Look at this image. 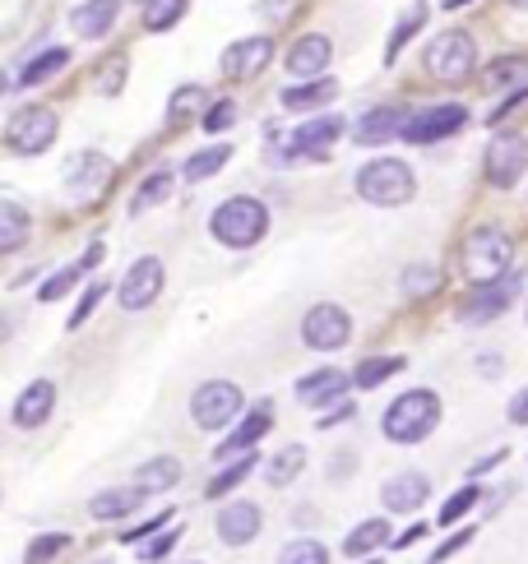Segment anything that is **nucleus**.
<instances>
[{
  "instance_id": "nucleus-11",
  "label": "nucleus",
  "mask_w": 528,
  "mask_h": 564,
  "mask_svg": "<svg viewBox=\"0 0 528 564\" xmlns=\"http://www.w3.org/2000/svg\"><path fill=\"white\" fill-rule=\"evenodd\" d=\"M464 121H469V111L459 107V102L422 107V111H413V121H408V130H404V140H408V144H436V140H446V134H454Z\"/></svg>"
},
{
  "instance_id": "nucleus-5",
  "label": "nucleus",
  "mask_w": 528,
  "mask_h": 564,
  "mask_svg": "<svg viewBox=\"0 0 528 564\" xmlns=\"http://www.w3.org/2000/svg\"><path fill=\"white\" fill-rule=\"evenodd\" d=\"M56 111L52 107H19L10 125H6V148L19 157H33V153H47L56 144Z\"/></svg>"
},
{
  "instance_id": "nucleus-1",
  "label": "nucleus",
  "mask_w": 528,
  "mask_h": 564,
  "mask_svg": "<svg viewBox=\"0 0 528 564\" xmlns=\"http://www.w3.org/2000/svg\"><path fill=\"white\" fill-rule=\"evenodd\" d=\"M440 421V398L431 389H408L385 408V440L394 444H422Z\"/></svg>"
},
{
  "instance_id": "nucleus-12",
  "label": "nucleus",
  "mask_w": 528,
  "mask_h": 564,
  "mask_svg": "<svg viewBox=\"0 0 528 564\" xmlns=\"http://www.w3.org/2000/svg\"><path fill=\"white\" fill-rule=\"evenodd\" d=\"M158 291H163V259L144 255V259L130 264V274L121 278L117 301H121L125 310H144V306L158 301Z\"/></svg>"
},
{
  "instance_id": "nucleus-48",
  "label": "nucleus",
  "mask_w": 528,
  "mask_h": 564,
  "mask_svg": "<svg viewBox=\"0 0 528 564\" xmlns=\"http://www.w3.org/2000/svg\"><path fill=\"white\" fill-rule=\"evenodd\" d=\"M163 528H167V513H158V518H148V523H144V528H130V532H125V541H148L153 532H163Z\"/></svg>"
},
{
  "instance_id": "nucleus-2",
  "label": "nucleus",
  "mask_w": 528,
  "mask_h": 564,
  "mask_svg": "<svg viewBox=\"0 0 528 564\" xmlns=\"http://www.w3.org/2000/svg\"><path fill=\"white\" fill-rule=\"evenodd\" d=\"M209 232H213V241L232 245V251H246V245L264 241V232H270V209L251 195H237V199H228V204H218Z\"/></svg>"
},
{
  "instance_id": "nucleus-3",
  "label": "nucleus",
  "mask_w": 528,
  "mask_h": 564,
  "mask_svg": "<svg viewBox=\"0 0 528 564\" xmlns=\"http://www.w3.org/2000/svg\"><path fill=\"white\" fill-rule=\"evenodd\" d=\"M358 195L366 204H381V209H399L417 195V176L408 163L399 157H376V163H366L358 172Z\"/></svg>"
},
{
  "instance_id": "nucleus-26",
  "label": "nucleus",
  "mask_w": 528,
  "mask_h": 564,
  "mask_svg": "<svg viewBox=\"0 0 528 564\" xmlns=\"http://www.w3.org/2000/svg\"><path fill=\"white\" fill-rule=\"evenodd\" d=\"M385 541H389V523H385V518H366V523H358V528H352L348 532V541H343V551L348 555H371V551H376V546H385Z\"/></svg>"
},
{
  "instance_id": "nucleus-43",
  "label": "nucleus",
  "mask_w": 528,
  "mask_h": 564,
  "mask_svg": "<svg viewBox=\"0 0 528 564\" xmlns=\"http://www.w3.org/2000/svg\"><path fill=\"white\" fill-rule=\"evenodd\" d=\"M121 88H125V56L107 60L102 75H98V93H121Z\"/></svg>"
},
{
  "instance_id": "nucleus-18",
  "label": "nucleus",
  "mask_w": 528,
  "mask_h": 564,
  "mask_svg": "<svg viewBox=\"0 0 528 564\" xmlns=\"http://www.w3.org/2000/svg\"><path fill=\"white\" fill-rule=\"evenodd\" d=\"M408 121L413 117H408L404 107H376V111H366V117L358 121L352 140H358V144H385V140H394V134H404Z\"/></svg>"
},
{
  "instance_id": "nucleus-4",
  "label": "nucleus",
  "mask_w": 528,
  "mask_h": 564,
  "mask_svg": "<svg viewBox=\"0 0 528 564\" xmlns=\"http://www.w3.org/2000/svg\"><path fill=\"white\" fill-rule=\"evenodd\" d=\"M510 255H515V245L501 228H477L464 241V274L473 283H496L510 268Z\"/></svg>"
},
{
  "instance_id": "nucleus-42",
  "label": "nucleus",
  "mask_w": 528,
  "mask_h": 564,
  "mask_svg": "<svg viewBox=\"0 0 528 564\" xmlns=\"http://www.w3.org/2000/svg\"><path fill=\"white\" fill-rule=\"evenodd\" d=\"M422 19H427V10H422V5H417L408 19H399V29H394V37H389V60L399 56V47H404V42H408L417 29H422Z\"/></svg>"
},
{
  "instance_id": "nucleus-31",
  "label": "nucleus",
  "mask_w": 528,
  "mask_h": 564,
  "mask_svg": "<svg viewBox=\"0 0 528 564\" xmlns=\"http://www.w3.org/2000/svg\"><path fill=\"white\" fill-rule=\"evenodd\" d=\"M228 157H232V144H209V148H200L195 157H186V180H205V176H213V172H223Z\"/></svg>"
},
{
  "instance_id": "nucleus-30",
  "label": "nucleus",
  "mask_w": 528,
  "mask_h": 564,
  "mask_svg": "<svg viewBox=\"0 0 528 564\" xmlns=\"http://www.w3.org/2000/svg\"><path fill=\"white\" fill-rule=\"evenodd\" d=\"M301 467H306V449H301V444H288V449H278V454L270 458L264 477H270V486H288Z\"/></svg>"
},
{
  "instance_id": "nucleus-41",
  "label": "nucleus",
  "mask_w": 528,
  "mask_h": 564,
  "mask_svg": "<svg viewBox=\"0 0 528 564\" xmlns=\"http://www.w3.org/2000/svg\"><path fill=\"white\" fill-rule=\"evenodd\" d=\"M200 102H205V88H200V84H190V88H182V93H176V98H172V107H167V121L176 125V121H182V117H190V111H195V107H200Z\"/></svg>"
},
{
  "instance_id": "nucleus-44",
  "label": "nucleus",
  "mask_w": 528,
  "mask_h": 564,
  "mask_svg": "<svg viewBox=\"0 0 528 564\" xmlns=\"http://www.w3.org/2000/svg\"><path fill=\"white\" fill-rule=\"evenodd\" d=\"M399 283H404V291H413V297H427V291L436 287V268H408Z\"/></svg>"
},
{
  "instance_id": "nucleus-55",
  "label": "nucleus",
  "mask_w": 528,
  "mask_h": 564,
  "mask_svg": "<svg viewBox=\"0 0 528 564\" xmlns=\"http://www.w3.org/2000/svg\"><path fill=\"white\" fill-rule=\"evenodd\" d=\"M510 5H528V0H510Z\"/></svg>"
},
{
  "instance_id": "nucleus-9",
  "label": "nucleus",
  "mask_w": 528,
  "mask_h": 564,
  "mask_svg": "<svg viewBox=\"0 0 528 564\" xmlns=\"http://www.w3.org/2000/svg\"><path fill=\"white\" fill-rule=\"evenodd\" d=\"M301 338H306V347H316V352H339V347H348V338H352L348 310L334 306V301H324V306H316V310H306Z\"/></svg>"
},
{
  "instance_id": "nucleus-52",
  "label": "nucleus",
  "mask_w": 528,
  "mask_h": 564,
  "mask_svg": "<svg viewBox=\"0 0 528 564\" xmlns=\"http://www.w3.org/2000/svg\"><path fill=\"white\" fill-rule=\"evenodd\" d=\"M98 264H102V245H88V255H84L79 268H98Z\"/></svg>"
},
{
  "instance_id": "nucleus-7",
  "label": "nucleus",
  "mask_w": 528,
  "mask_h": 564,
  "mask_svg": "<svg viewBox=\"0 0 528 564\" xmlns=\"http://www.w3.org/2000/svg\"><path fill=\"white\" fill-rule=\"evenodd\" d=\"M241 408H246V402H241V389L232 379H209V385H200L190 398V417L200 431H223V425H232L241 417Z\"/></svg>"
},
{
  "instance_id": "nucleus-56",
  "label": "nucleus",
  "mask_w": 528,
  "mask_h": 564,
  "mask_svg": "<svg viewBox=\"0 0 528 564\" xmlns=\"http://www.w3.org/2000/svg\"><path fill=\"white\" fill-rule=\"evenodd\" d=\"M371 564H381V560H371Z\"/></svg>"
},
{
  "instance_id": "nucleus-46",
  "label": "nucleus",
  "mask_w": 528,
  "mask_h": 564,
  "mask_svg": "<svg viewBox=\"0 0 528 564\" xmlns=\"http://www.w3.org/2000/svg\"><path fill=\"white\" fill-rule=\"evenodd\" d=\"M102 291H107L102 283H94V287H88V291H84V301H79V306H75V314H70V329H79V324L88 320V314H94V306L102 301Z\"/></svg>"
},
{
  "instance_id": "nucleus-39",
  "label": "nucleus",
  "mask_w": 528,
  "mask_h": 564,
  "mask_svg": "<svg viewBox=\"0 0 528 564\" xmlns=\"http://www.w3.org/2000/svg\"><path fill=\"white\" fill-rule=\"evenodd\" d=\"M65 546H70V537L65 532H52V537H37L33 546H29V555H24V564H47V560H56Z\"/></svg>"
},
{
  "instance_id": "nucleus-27",
  "label": "nucleus",
  "mask_w": 528,
  "mask_h": 564,
  "mask_svg": "<svg viewBox=\"0 0 528 564\" xmlns=\"http://www.w3.org/2000/svg\"><path fill=\"white\" fill-rule=\"evenodd\" d=\"M29 241V213L14 204V199H6V204H0V251H19V245Z\"/></svg>"
},
{
  "instance_id": "nucleus-25",
  "label": "nucleus",
  "mask_w": 528,
  "mask_h": 564,
  "mask_svg": "<svg viewBox=\"0 0 528 564\" xmlns=\"http://www.w3.org/2000/svg\"><path fill=\"white\" fill-rule=\"evenodd\" d=\"M176 482H182V463H176V458H148V463L135 472V486H140L144 495H153V490H172Z\"/></svg>"
},
{
  "instance_id": "nucleus-33",
  "label": "nucleus",
  "mask_w": 528,
  "mask_h": 564,
  "mask_svg": "<svg viewBox=\"0 0 528 564\" xmlns=\"http://www.w3.org/2000/svg\"><path fill=\"white\" fill-rule=\"evenodd\" d=\"M167 195H172V172H153L144 186H140V195L130 199V213H144V209H153V204H163Z\"/></svg>"
},
{
  "instance_id": "nucleus-53",
  "label": "nucleus",
  "mask_w": 528,
  "mask_h": 564,
  "mask_svg": "<svg viewBox=\"0 0 528 564\" xmlns=\"http://www.w3.org/2000/svg\"><path fill=\"white\" fill-rule=\"evenodd\" d=\"M417 537H422V528H408L404 537H394V546H399V551H404V546H413V541H417Z\"/></svg>"
},
{
  "instance_id": "nucleus-13",
  "label": "nucleus",
  "mask_w": 528,
  "mask_h": 564,
  "mask_svg": "<svg viewBox=\"0 0 528 564\" xmlns=\"http://www.w3.org/2000/svg\"><path fill=\"white\" fill-rule=\"evenodd\" d=\"M107 180H112V157H102V153H75L65 163V195H75V199L102 195Z\"/></svg>"
},
{
  "instance_id": "nucleus-40",
  "label": "nucleus",
  "mask_w": 528,
  "mask_h": 564,
  "mask_svg": "<svg viewBox=\"0 0 528 564\" xmlns=\"http://www.w3.org/2000/svg\"><path fill=\"white\" fill-rule=\"evenodd\" d=\"M79 274H84V268H79V264H70V268H61V274H52L47 283H42V291H37V297H42V301H61V297H65V291H70V287L79 283Z\"/></svg>"
},
{
  "instance_id": "nucleus-23",
  "label": "nucleus",
  "mask_w": 528,
  "mask_h": 564,
  "mask_svg": "<svg viewBox=\"0 0 528 564\" xmlns=\"http://www.w3.org/2000/svg\"><path fill=\"white\" fill-rule=\"evenodd\" d=\"M144 505V490L140 486H117V490H98L94 495V518H102V523H112V518H125V513H135Z\"/></svg>"
},
{
  "instance_id": "nucleus-6",
  "label": "nucleus",
  "mask_w": 528,
  "mask_h": 564,
  "mask_svg": "<svg viewBox=\"0 0 528 564\" xmlns=\"http://www.w3.org/2000/svg\"><path fill=\"white\" fill-rule=\"evenodd\" d=\"M427 70L436 75V79H446V84H464L469 75H473V65H477V52H473V37L469 33H459V29H450V33H440V37H431L427 42Z\"/></svg>"
},
{
  "instance_id": "nucleus-20",
  "label": "nucleus",
  "mask_w": 528,
  "mask_h": 564,
  "mask_svg": "<svg viewBox=\"0 0 528 564\" xmlns=\"http://www.w3.org/2000/svg\"><path fill=\"white\" fill-rule=\"evenodd\" d=\"M52 402H56L52 379H37V385H29L24 394H19V402H14V425H24V431H37V425L52 417Z\"/></svg>"
},
{
  "instance_id": "nucleus-22",
  "label": "nucleus",
  "mask_w": 528,
  "mask_h": 564,
  "mask_svg": "<svg viewBox=\"0 0 528 564\" xmlns=\"http://www.w3.org/2000/svg\"><path fill=\"white\" fill-rule=\"evenodd\" d=\"M270 421H274V412L260 402V408H255L246 421H241V425H237V431H232L223 444H218V454H213V458L223 463V458H232V454H246V449H251V444H255L264 431H270Z\"/></svg>"
},
{
  "instance_id": "nucleus-50",
  "label": "nucleus",
  "mask_w": 528,
  "mask_h": 564,
  "mask_svg": "<svg viewBox=\"0 0 528 564\" xmlns=\"http://www.w3.org/2000/svg\"><path fill=\"white\" fill-rule=\"evenodd\" d=\"M510 421H515V425H528V389H519V394L510 398Z\"/></svg>"
},
{
  "instance_id": "nucleus-36",
  "label": "nucleus",
  "mask_w": 528,
  "mask_h": 564,
  "mask_svg": "<svg viewBox=\"0 0 528 564\" xmlns=\"http://www.w3.org/2000/svg\"><path fill=\"white\" fill-rule=\"evenodd\" d=\"M278 564H329V551L320 546V541H311V537H297L293 546H283Z\"/></svg>"
},
{
  "instance_id": "nucleus-28",
  "label": "nucleus",
  "mask_w": 528,
  "mask_h": 564,
  "mask_svg": "<svg viewBox=\"0 0 528 564\" xmlns=\"http://www.w3.org/2000/svg\"><path fill=\"white\" fill-rule=\"evenodd\" d=\"M329 98H334V84H329V79L283 88V107H293V111H311V107H324Z\"/></svg>"
},
{
  "instance_id": "nucleus-47",
  "label": "nucleus",
  "mask_w": 528,
  "mask_h": 564,
  "mask_svg": "<svg viewBox=\"0 0 528 564\" xmlns=\"http://www.w3.org/2000/svg\"><path fill=\"white\" fill-rule=\"evenodd\" d=\"M172 546H176V532H158L153 541H144V551H140V555H144V560H163Z\"/></svg>"
},
{
  "instance_id": "nucleus-24",
  "label": "nucleus",
  "mask_w": 528,
  "mask_h": 564,
  "mask_svg": "<svg viewBox=\"0 0 528 564\" xmlns=\"http://www.w3.org/2000/svg\"><path fill=\"white\" fill-rule=\"evenodd\" d=\"M348 389V375L343 371H334V366H324V371H316V375H306V379H297V398L301 402H334L339 394Z\"/></svg>"
},
{
  "instance_id": "nucleus-35",
  "label": "nucleus",
  "mask_w": 528,
  "mask_h": 564,
  "mask_svg": "<svg viewBox=\"0 0 528 564\" xmlns=\"http://www.w3.org/2000/svg\"><path fill=\"white\" fill-rule=\"evenodd\" d=\"M515 79H528V60L524 56H501V60H492V70L482 75V88H501V84H515Z\"/></svg>"
},
{
  "instance_id": "nucleus-15",
  "label": "nucleus",
  "mask_w": 528,
  "mask_h": 564,
  "mask_svg": "<svg viewBox=\"0 0 528 564\" xmlns=\"http://www.w3.org/2000/svg\"><path fill=\"white\" fill-rule=\"evenodd\" d=\"M270 56H274V37H241L223 52V70L232 79H251L255 70L270 65Z\"/></svg>"
},
{
  "instance_id": "nucleus-51",
  "label": "nucleus",
  "mask_w": 528,
  "mask_h": 564,
  "mask_svg": "<svg viewBox=\"0 0 528 564\" xmlns=\"http://www.w3.org/2000/svg\"><path fill=\"white\" fill-rule=\"evenodd\" d=\"M477 371L487 375V379H496V375H501L505 366H501V356H482V361H477Z\"/></svg>"
},
{
  "instance_id": "nucleus-57",
  "label": "nucleus",
  "mask_w": 528,
  "mask_h": 564,
  "mask_svg": "<svg viewBox=\"0 0 528 564\" xmlns=\"http://www.w3.org/2000/svg\"><path fill=\"white\" fill-rule=\"evenodd\" d=\"M524 320H528V310H524Z\"/></svg>"
},
{
  "instance_id": "nucleus-49",
  "label": "nucleus",
  "mask_w": 528,
  "mask_h": 564,
  "mask_svg": "<svg viewBox=\"0 0 528 564\" xmlns=\"http://www.w3.org/2000/svg\"><path fill=\"white\" fill-rule=\"evenodd\" d=\"M469 537H473V532H454V537L446 541V546H440V551L431 555V564H446V560H450V555H454L459 546H469Z\"/></svg>"
},
{
  "instance_id": "nucleus-34",
  "label": "nucleus",
  "mask_w": 528,
  "mask_h": 564,
  "mask_svg": "<svg viewBox=\"0 0 528 564\" xmlns=\"http://www.w3.org/2000/svg\"><path fill=\"white\" fill-rule=\"evenodd\" d=\"M65 60H70V56H65V47H47L42 56H33V60L24 65V75H19V84H37V79H52V75L61 70Z\"/></svg>"
},
{
  "instance_id": "nucleus-29",
  "label": "nucleus",
  "mask_w": 528,
  "mask_h": 564,
  "mask_svg": "<svg viewBox=\"0 0 528 564\" xmlns=\"http://www.w3.org/2000/svg\"><path fill=\"white\" fill-rule=\"evenodd\" d=\"M399 371H404V356H366L358 366V375H352V385H358V389H376V385H385V379L399 375Z\"/></svg>"
},
{
  "instance_id": "nucleus-16",
  "label": "nucleus",
  "mask_w": 528,
  "mask_h": 564,
  "mask_svg": "<svg viewBox=\"0 0 528 564\" xmlns=\"http://www.w3.org/2000/svg\"><path fill=\"white\" fill-rule=\"evenodd\" d=\"M329 56H334V42H329L324 33H306L297 47L288 52V70H293L297 84H301V79H320V70L329 65Z\"/></svg>"
},
{
  "instance_id": "nucleus-17",
  "label": "nucleus",
  "mask_w": 528,
  "mask_h": 564,
  "mask_svg": "<svg viewBox=\"0 0 528 564\" xmlns=\"http://www.w3.org/2000/svg\"><path fill=\"white\" fill-rule=\"evenodd\" d=\"M339 134H343V121H339V117H316V121H306V125H297V134H293L288 157H324L329 144H334Z\"/></svg>"
},
{
  "instance_id": "nucleus-38",
  "label": "nucleus",
  "mask_w": 528,
  "mask_h": 564,
  "mask_svg": "<svg viewBox=\"0 0 528 564\" xmlns=\"http://www.w3.org/2000/svg\"><path fill=\"white\" fill-rule=\"evenodd\" d=\"M251 472H255V458H241V463L223 467V472H218V477L209 482V495H213V500H218V495H223V490H232V486H241V482H246V477H251Z\"/></svg>"
},
{
  "instance_id": "nucleus-14",
  "label": "nucleus",
  "mask_w": 528,
  "mask_h": 564,
  "mask_svg": "<svg viewBox=\"0 0 528 564\" xmlns=\"http://www.w3.org/2000/svg\"><path fill=\"white\" fill-rule=\"evenodd\" d=\"M427 495H431V482L422 477V472H399V477L385 482L381 500H385L389 513H417L427 505Z\"/></svg>"
},
{
  "instance_id": "nucleus-45",
  "label": "nucleus",
  "mask_w": 528,
  "mask_h": 564,
  "mask_svg": "<svg viewBox=\"0 0 528 564\" xmlns=\"http://www.w3.org/2000/svg\"><path fill=\"white\" fill-rule=\"evenodd\" d=\"M232 121H237V107H232V102L223 98V102H213V111L205 117V130H209V134H223V130H228Z\"/></svg>"
},
{
  "instance_id": "nucleus-32",
  "label": "nucleus",
  "mask_w": 528,
  "mask_h": 564,
  "mask_svg": "<svg viewBox=\"0 0 528 564\" xmlns=\"http://www.w3.org/2000/svg\"><path fill=\"white\" fill-rule=\"evenodd\" d=\"M182 14H186V0H144V29L148 33L172 29Z\"/></svg>"
},
{
  "instance_id": "nucleus-19",
  "label": "nucleus",
  "mask_w": 528,
  "mask_h": 564,
  "mask_svg": "<svg viewBox=\"0 0 528 564\" xmlns=\"http://www.w3.org/2000/svg\"><path fill=\"white\" fill-rule=\"evenodd\" d=\"M260 509L251 500H237V505H223V513H218V537L228 541V546H246V541L260 537Z\"/></svg>"
},
{
  "instance_id": "nucleus-8",
  "label": "nucleus",
  "mask_w": 528,
  "mask_h": 564,
  "mask_svg": "<svg viewBox=\"0 0 528 564\" xmlns=\"http://www.w3.org/2000/svg\"><path fill=\"white\" fill-rule=\"evenodd\" d=\"M515 291H519V278H515V274H510V278H496V283H473V291L464 297V306H459V324H469V329L492 324L496 314L515 301Z\"/></svg>"
},
{
  "instance_id": "nucleus-21",
  "label": "nucleus",
  "mask_w": 528,
  "mask_h": 564,
  "mask_svg": "<svg viewBox=\"0 0 528 564\" xmlns=\"http://www.w3.org/2000/svg\"><path fill=\"white\" fill-rule=\"evenodd\" d=\"M117 14H121V0H84V5L70 10V24L79 37H102L117 24Z\"/></svg>"
},
{
  "instance_id": "nucleus-37",
  "label": "nucleus",
  "mask_w": 528,
  "mask_h": 564,
  "mask_svg": "<svg viewBox=\"0 0 528 564\" xmlns=\"http://www.w3.org/2000/svg\"><path fill=\"white\" fill-rule=\"evenodd\" d=\"M477 505V486H464V490H454L446 505H440V528H450V523H459L469 509Z\"/></svg>"
},
{
  "instance_id": "nucleus-54",
  "label": "nucleus",
  "mask_w": 528,
  "mask_h": 564,
  "mask_svg": "<svg viewBox=\"0 0 528 564\" xmlns=\"http://www.w3.org/2000/svg\"><path fill=\"white\" fill-rule=\"evenodd\" d=\"M459 5H469V0H446V10H459Z\"/></svg>"
},
{
  "instance_id": "nucleus-10",
  "label": "nucleus",
  "mask_w": 528,
  "mask_h": 564,
  "mask_svg": "<svg viewBox=\"0 0 528 564\" xmlns=\"http://www.w3.org/2000/svg\"><path fill=\"white\" fill-rule=\"evenodd\" d=\"M487 180L496 190H510L515 180L528 172V140L524 134H501V140H492V148H487Z\"/></svg>"
}]
</instances>
